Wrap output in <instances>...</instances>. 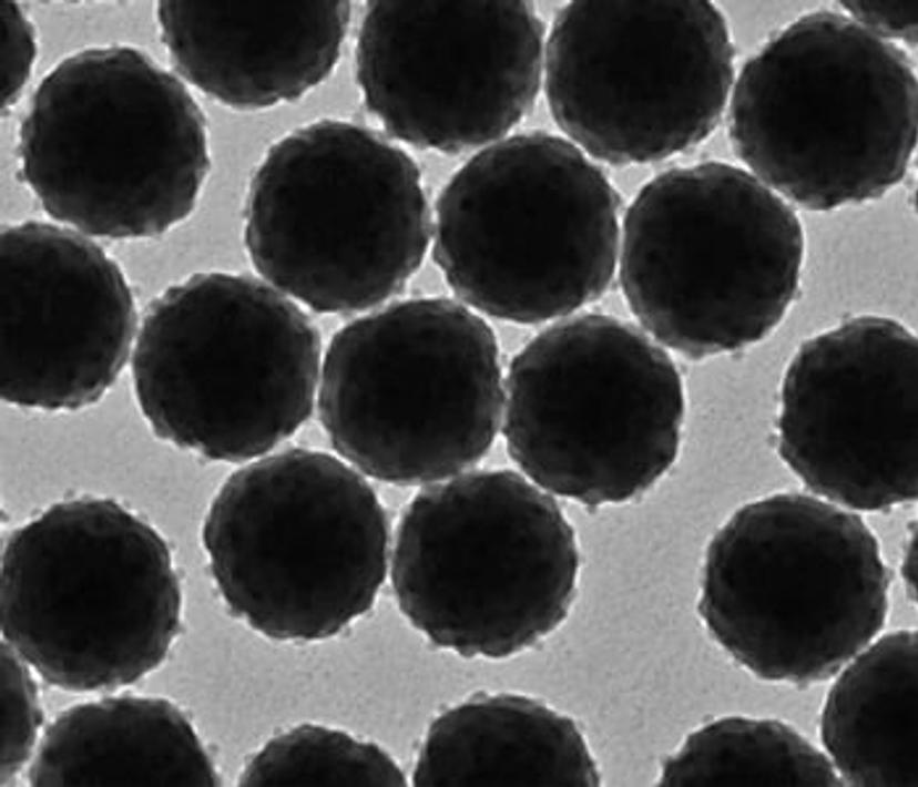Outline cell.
<instances>
[{"mask_svg": "<svg viewBox=\"0 0 918 787\" xmlns=\"http://www.w3.org/2000/svg\"><path fill=\"white\" fill-rule=\"evenodd\" d=\"M580 570L559 505L511 470L477 471L418 493L397 528L391 583L437 646L506 658L567 619Z\"/></svg>", "mask_w": 918, "mask_h": 787, "instance_id": "7", "label": "cell"}, {"mask_svg": "<svg viewBox=\"0 0 918 787\" xmlns=\"http://www.w3.org/2000/svg\"><path fill=\"white\" fill-rule=\"evenodd\" d=\"M42 720L37 685L18 652L1 643V784L31 755Z\"/></svg>", "mask_w": 918, "mask_h": 787, "instance_id": "23", "label": "cell"}, {"mask_svg": "<svg viewBox=\"0 0 918 787\" xmlns=\"http://www.w3.org/2000/svg\"><path fill=\"white\" fill-rule=\"evenodd\" d=\"M430 232L412 159L338 120L308 124L273 145L245 211L256 270L319 313L366 309L400 292L422 263Z\"/></svg>", "mask_w": 918, "mask_h": 787, "instance_id": "10", "label": "cell"}, {"mask_svg": "<svg viewBox=\"0 0 918 787\" xmlns=\"http://www.w3.org/2000/svg\"><path fill=\"white\" fill-rule=\"evenodd\" d=\"M889 584L858 515L777 493L738 509L713 536L697 609L755 676L807 686L835 675L883 628Z\"/></svg>", "mask_w": 918, "mask_h": 787, "instance_id": "4", "label": "cell"}, {"mask_svg": "<svg viewBox=\"0 0 918 787\" xmlns=\"http://www.w3.org/2000/svg\"><path fill=\"white\" fill-rule=\"evenodd\" d=\"M181 612L167 543L114 500L55 503L6 543L2 633L62 689H113L140 679L166 657Z\"/></svg>", "mask_w": 918, "mask_h": 787, "instance_id": "5", "label": "cell"}, {"mask_svg": "<svg viewBox=\"0 0 918 787\" xmlns=\"http://www.w3.org/2000/svg\"><path fill=\"white\" fill-rule=\"evenodd\" d=\"M909 57L851 18L805 14L742 69L730 104L737 156L810 211L881 197L905 176L917 143Z\"/></svg>", "mask_w": 918, "mask_h": 787, "instance_id": "1", "label": "cell"}, {"mask_svg": "<svg viewBox=\"0 0 918 787\" xmlns=\"http://www.w3.org/2000/svg\"><path fill=\"white\" fill-rule=\"evenodd\" d=\"M161 38L177 71L223 104L293 101L336 65L348 1H161Z\"/></svg>", "mask_w": 918, "mask_h": 787, "instance_id": "17", "label": "cell"}, {"mask_svg": "<svg viewBox=\"0 0 918 787\" xmlns=\"http://www.w3.org/2000/svg\"><path fill=\"white\" fill-rule=\"evenodd\" d=\"M412 783L598 786L601 777L571 717L527 695L479 692L432 722Z\"/></svg>", "mask_w": 918, "mask_h": 787, "instance_id": "18", "label": "cell"}, {"mask_svg": "<svg viewBox=\"0 0 918 787\" xmlns=\"http://www.w3.org/2000/svg\"><path fill=\"white\" fill-rule=\"evenodd\" d=\"M851 19L879 38L917 42V1H840Z\"/></svg>", "mask_w": 918, "mask_h": 787, "instance_id": "25", "label": "cell"}, {"mask_svg": "<svg viewBox=\"0 0 918 787\" xmlns=\"http://www.w3.org/2000/svg\"><path fill=\"white\" fill-rule=\"evenodd\" d=\"M507 450L540 489L586 507L623 503L675 462L685 410L673 360L635 326L571 317L512 359Z\"/></svg>", "mask_w": 918, "mask_h": 787, "instance_id": "12", "label": "cell"}, {"mask_svg": "<svg viewBox=\"0 0 918 787\" xmlns=\"http://www.w3.org/2000/svg\"><path fill=\"white\" fill-rule=\"evenodd\" d=\"M542 35L524 1H370L357 79L390 134L456 154L499 139L530 110Z\"/></svg>", "mask_w": 918, "mask_h": 787, "instance_id": "14", "label": "cell"}, {"mask_svg": "<svg viewBox=\"0 0 918 787\" xmlns=\"http://www.w3.org/2000/svg\"><path fill=\"white\" fill-rule=\"evenodd\" d=\"M660 786H839L832 763L779 720L728 716L692 732L661 766Z\"/></svg>", "mask_w": 918, "mask_h": 787, "instance_id": "21", "label": "cell"}, {"mask_svg": "<svg viewBox=\"0 0 918 787\" xmlns=\"http://www.w3.org/2000/svg\"><path fill=\"white\" fill-rule=\"evenodd\" d=\"M241 786H405L404 771L375 744L303 724L265 744L247 763Z\"/></svg>", "mask_w": 918, "mask_h": 787, "instance_id": "22", "label": "cell"}, {"mask_svg": "<svg viewBox=\"0 0 918 787\" xmlns=\"http://www.w3.org/2000/svg\"><path fill=\"white\" fill-rule=\"evenodd\" d=\"M804 246L784 200L745 170L707 161L639 192L623 223L620 282L652 336L703 359L778 326L797 294Z\"/></svg>", "mask_w": 918, "mask_h": 787, "instance_id": "3", "label": "cell"}, {"mask_svg": "<svg viewBox=\"0 0 918 787\" xmlns=\"http://www.w3.org/2000/svg\"><path fill=\"white\" fill-rule=\"evenodd\" d=\"M230 610L279 641L330 637L374 604L388 523L366 480L340 459L295 448L231 474L203 525Z\"/></svg>", "mask_w": 918, "mask_h": 787, "instance_id": "11", "label": "cell"}, {"mask_svg": "<svg viewBox=\"0 0 918 787\" xmlns=\"http://www.w3.org/2000/svg\"><path fill=\"white\" fill-rule=\"evenodd\" d=\"M734 59L726 20L711 1H573L548 42L550 111L601 161L664 160L717 127Z\"/></svg>", "mask_w": 918, "mask_h": 787, "instance_id": "13", "label": "cell"}, {"mask_svg": "<svg viewBox=\"0 0 918 787\" xmlns=\"http://www.w3.org/2000/svg\"><path fill=\"white\" fill-rule=\"evenodd\" d=\"M820 734L849 784L918 785L916 632L883 636L843 672L827 696Z\"/></svg>", "mask_w": 918, "mask_h": 787, "instance_id": "20", "label": "cell"}, {"mask_svg": "<svg viewBox=\"0 0 918 787\" xmlns=\"http://www.w3.org/2000/svg\"><path fill=\"white\" fill-rule=\"evenodd\" d=\"M498 344L453 300L415 298L335 334L318 389L334 449L365 474L415 486L480 461L504 403Z\"/></svg>", "mask_w": 918, "mask_h": 787, "instance_id": "8", "label": "cell"}, {"mask_svg": "<svg viewBox=\"0 0 918 787\" xmlns=\"http://www.w3.org/2000/svg\"><path fill=\"white\" fill-rule=\"evenodd\" d=\"M917 339L863 315L805 341L784 376L782 459L815 493L861 511L917 498Z\"/></svg>", "mask_w": 918, "mask_h": 787, "instance_id": "15", "label": "cell"}, {"mask_svg": "<svg viewBox=\"0 0 918 787\" xmlns=\"http://www.w3.org/2000/svg\"><path fill=\"white\" fill-rule=\"evenodd\" d=\"M19 154L49 215L109 238L157 236L184 221L211 166L194 98L123 45L78 52L41 81Z\"/></svg>", "mask_w": 918, "mask_h": 787, "instance_id": "2", "label": "cell"}, {"mask_svg": "<svg viewBox=\"0 0 918 787\" xmlns=\"http://www.w3.org/2000/svg\"><path fill=\"white\" fill-rule=\"evenodd\" d=\"M320 339L264 283L198 273L149 307L134 347L135 396L152 431L207 459L243 462L290 437L312 412Z\"/></svg>", "mask_w": 918, "mask_h": 787, "instance_id": "6", "label": "cell"}, {"mask_svg": "<svg viewBox=\"0 0 918 787\" xmlns=\"http://www.w3.org/2000/svg\"><path fill=\"white\" fill-rule=\"evenodd\" d=\"M0 286L1 398L48 411L99 401L136 329L118 264L71 229L26 222L1 233Z\"/></svg>", "mask_w": 918, "mask_h": 787, "instance_id": "16", "label": "cell"}, {"mask_svg": "<svg viewBox=\"0 0 918 787\" xmlns=\"http://www.w3.org/2000/svg\"><path fill=\"white\" fill-rule=\"evenodd\" d=\"M33 786H215L220 779L187 717L157 697L73 706L47 729Z\"/></svg>", "mask_w": 918, "mask_h": 787, "instance_id": "19", "label": "cell"}, {"mask_svg": "<svg viewBox=\"0 0 918 787\" xmlns=\"http://www.w3.org/2000/svg\"><path fill=\"white\" fill-rule=\"evenodd\" d=\"M619 206L609 180L570 142L512 136L473 156L440 194L434 258L475 309L539 324L605 293Z\"/></svg>", "mask_w": 918, "mask_h": 787, "instance_id": "9", "label": "cell"}, {"mask_svg": "<svg viewBox=\"0 0 918 787\" xmlns=\"http://www.w3.org/2000/svg\"><path fill=\"white\" fill-rule=\"evenodd\" d=\"M37 54L34 30L21 7L13 1L1 2V83L2 110L10 109L20 98Z\"/></svg>", "mask_w": 918, "mask_h": 787, "instance_id": "24", "label": "cell"}]
</instances>
